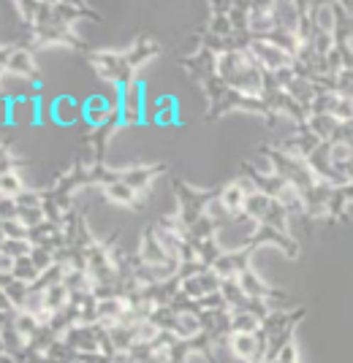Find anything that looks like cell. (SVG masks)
Listing matches in <instances>:
<instances>
[{
  "label": "cell",
  "instance_id": "obj_36",
  "mask_svg": "<svg viewBox=\"0 0 353 363\" xmlns=\"http://www.w3.org/2000/svg\"><path fill=\"white\" fill-rule=\"evenodd\" d=\"M33 250L31 242H14V239H6V244L0 247V252L6 257H11V260H19V257H28Z\"/></svg>",
  "mask_w": 353,
  "mask_h": 363
},
{
  "label": "cell",
  "instance_id": "obj_10",
  "mask_svg": "<svg viewBox=\"0 0 353 363\" xmlns=\"http://www.w3.org/2000/svg\"><path fill=\"white\" fill-rule=\"evenodd\" d=\"M36 55L38 52H33L31 46L25 44H16L14 46V55H11V60H9V76L11 79H19V82H31V79H36L38 74V62H36Z\"/></svg>",
  "mask_w": 353,
  "mask_h": 363
},
{
  "label": "cell",
  "instance_id": "obj_24",
  "mask_svg": "<svg viewBox=\"0 0 353 363\" xmlns=\"http://www.w3.org/2000/svg\"><path fill=\"white\" fill-rule=\"evenodd\" d=\"M261 331V318L253 312H231V333H259Z\"/></svg>",
  "mask_w": 353,
  "mask_h": 363
},
{
  "label": "cell",
  "instance_id": "obj_28",
  "mask_svg": "<svg viewBox=\"0 0 353 363\" xmlns=\"http://www.w3.org/2000/svg\"><path fill=\"white\" fill-rule=\"evenodd\" d=\"M177 339H193L196 333H201V318L196 312H183V315H177Z\"/></svg>",
  "mask_w": 353,
  "mask_h": 363
},
{
  "label": "cell",
  "instance_id": "obj_41",
  "mask_svg": "<svg viewBox=\"0 0 353 363\" xmlns=\"http://www.w3.org/2000/svg\"><path fill=\"white\" fill-rule=\"evenodd\" d=\"M342 177H345L348 184H353V155H351V160L345 163V168H342Z\"/></svg>",
  "mask_w": 353,
  "mask_h": 363
},
{
  "label": "cell",
  "instance_id": "obj_6",
  "mask_svg": "<svg viewBox=\"0 0 353 363\" xmlns=\"http://www.w3.org/2000/svg\"><path fill=\"white\" fill-rule=\"evenodd\" d=\"M226 347L234 352V358L242 363H264L266 352V339L259 333H231Z\"/></svg>",
  "mask_w": 353,
  "mask_h": 363
},
{
  "label": "cell",
  "instance_id": "obj_31",
  "mask_svg": "<svg viewBox=\"0 0 353 363\" xmlns=\"http://www.w3.org/2000/svg\"><path fill=\"white\" fill-rule=\"evenodd\" d=\"M150 323L158 325V331H171L177 328V312L171 306H155L153 315H150Z\"/></svg>",
  "mask_w": 353,
  "mask_h": 363
},
{
  "label": "cell",
  "instance_id": "obj_16",
  "mask_svg": "<svg viewBox=\"0 0 353 363\" xmlns=\"http://www.w3.org/2000/svg\"><path fill=\"white\" fill-rule=\"evenodd\" d=\"M55 6V14L60 19L63 25H68V28H74L79 19H101L98 11H92L90 6H85V3H52Z\"/></svg>",
  "mask_w": 353,
  "mask_h": 363
},
{
  "label": "cell",
  "instance_id": "obj_34",
  "mask_svg": "<svg viewBox=\"0 0 353 363\" xmlns=\"http://www.w3.org/2000/svg\"><path fill=\"white\" fill-rule=\"evenodd\" d=\"M166 355H169V363H188L190 358H193L190 342H188V339H177V342L166 350Z\"/></svg>",
  "mask_w": 353,
  "mask_h": 363
},
{
  "label": "cell",
  "instance_id": "obj_30",
  "mask_svg": "<svg viewBox=\"0 0 353 363\" xmlns=\"http://www.w3.org/2000/svg\"><path fill=\"white\" fill-rule=\"evenodd\" d=\"M351 155H353V144H348V141H332L329 144V160H332L335 171H340V174H342L345 163L351 160Z\"/></svg>",
  "mask_w": 353,
  "mask_h": 363
},
{
  "label": "cell",
  "instance_id": "obj_2",
  "mask_svg": "<svg viewBox=\"0 0 353 363\" xmlns=\"http://www.w3.org/2000/svg\"><path fill=\"white\" fill-rule=\"evenodd\" d=\"M231 111L259 114V117H266L269 122L275 120V114L269 111V106H266V101H264V98H250V95H242V92L231 90V87H226V92L217 98L215 104H210V106H207V120L226 117V114H231Z\"/></svg>",
  "mask_w": 353,
  "mask_h": 363
},
{
  "label": "cell",
  "instance_id": "obj_45",
  "mask_svg": "<svg viewBox=\"0 0 353 363\" xmlns=\"http://www.w3.org/2000/svg\"><path fill=\"white\" fill-rule=\"evenodd\" d=\"M3 352H6V345H3V339H0V355H3Z\"/></svg>",
  "mask_w": 353,
  "mask_h": 363
},
{
  "label": "cell",
  "instance_id": "obj_19",
  "mask_svg": "<svg viewBox=\"0 0 353 363\" xmlns=\"http://www.w3.org/2000/svg\"><path fill=\"white\" fill-rule=\"evenodd\" d=\"M11 325H14L16 331H19V336H22V339L31 345L33 339L38 336V331H41V325H44V323L36 318V315H31V312H22V309H16L14 318H11Z\"/></svg>",
  "mask_w": 353,
  "mask_h": 363
},
{
  "label": "cell",
  "instance_id": "obj_4",
  "mask_svg": "<svg viewBox=\"0 0 353 363\" xmlns=\"http://www.w3.org/2000/svg\"><path fill=\"white\" fill-rule=\"evenodd\" d=\"M275 30V3H250L247 6V38L269 41Z\"/></svg>",
  "mask_w": 353,
  "mask_h": 363
},
{
  "label": "cell",
  "instance_id": "obj_25",
  "mask_svg": "<svg viewBox=\"0 0 353 363\" xmlns=\"http://www.w3.org/2000/svg\"><path fill=\"white\" fill-rule=\"evenodd\" d=\"M190 247L196 250V257H199L204 266H215V260L223 255V247L217 244V236L215 239H207V242H190Z\"/></svg>",
  "mask_w": 353,
  "mask_h": 363
},
{
  "label": "cell",
  "instance_id": "obj_7",
  "mask_svg": "<svg viewBox=\"0 0 353 363\" xmlns=\"http://www.w3.org/2000/svg\"><path fill=\"white\" fill-rule=\"evenodd\" d=\"M256 244H250L245 250H234V252H223V255L215 260L212 272L220 277V279H237L250 269V257L256 255Z\"/></svg>",
  "mask_w": 353,
  "mask_h": 363
},
{
  "label": "cell",
  "instance_id": "obj_21",
  "mask_svg": "<svg viewBox=\"0 0 353 363\" xmlns=\"http://www.w3.org/2000/svg\"><path fill=\"white\" fill-rule=\"evenodd\" d=\"M220 296H223V301H226V306H229L231 312H239L247 301L239 279H223V282H220Z\"/></svg>",
  "mask_w": 353,
  "mask_h": 363
},
{
  "label": "cell",
  "instance_id": "obj_29",
  "mask_svg": "<svg viewBox=\"0 0 353 363\" xmlns=\"http://www.w3.org/2000/svg\"><path fill=\"white\" fill-rule=\"evenodd\" d=\"M190 342V350H193V355H201L204 361H210V363H215L217 358H215V342H212V336L207 331H201V333H196L193 339H188Z\"/></svg>",
  "mask_w": 353,
  "mask_h": 363
},
{
  "label": "cell",
  "instance_id": "obj_11",
  "mask_svg": "<svg viewBox=\"0 0 353 363\" xmlns=\"http://www.w3.org/2000/svg\"><path fill=\"white\" fill-rule=\"evenodd\" d=\"M305 320V309L296 306V309H272L266 320L261 323V336L269 339V336H277L280 331H288V328H296L299 323Z\"/></svg>",
  "mask_w": 353,
  "mask_h": 363
},
{
  "label": "cell",
  "instance_id": "obj_9",
  "mask_svg": "<svg viewBox=\"0 0 353 363\" xmlns=\"http://www.w3.org/2000/svg\"><path fill=\"white\" fill-rule=\"evenodd\" d=\"M180 65H183L185 71H188V74L199 82L201 87H204L210 79H215V76H217V55H212L210 49H201V46L193 52V55L183 57V60H180Z\"/></svg>",
  "mask_w": 353,
  "mask_h": 363
},
{
  "label": "cell",
  "instance_id": "obj_32",
  "mask_svg": "<svg viewBox=\"0 0 353 363\" xmlns=\"http://www.w3.org/2000/svg\"><path fill=\"white\" fill-rule=\"evenodd\" d=\"M22 166H25V160H19L11 152V144H0V177L11 174V171H19Z\"/></svg>",
  "mask_w": 353,
  "mask_h": 363
},
{
  "label": "cell",
  "instance_id": "obj_26",
  "mask_svg": "<svg viewBox=\"0 0 353 363\" xmlns=\"http://www.w3.org/2000/svg\"><path fill=\"white\" fill-rule=\"evenodd\" d=\"M11 277L19 279V282H25V285H36V282H38V277H41V272L36 269V263H33L31 255H28V257L14 260V266H11Z\"/></svg>",
  "mask_w": 353,
  "mask_h": 363
},
{
  "label": "cell",
  "instance_id": "obj_14",
  "mask_svg": "<svg viewBox=\"0 0 353 363\" xmlns=\"http://www.w3.org/2000/svg\"><path fill=\"white\" fill-rule=\"evenodd\" d=\"M275 22L280 33H288V35H296V38H299V22H302L299 3L275 0ZM299 44H302V41H299Z\"/></svg>",
  "mask_w": 353,
  "mask_h": 363
},
{
  "label": "cell",
  "instance_id": "obj_18",
  "mask_svg": "<svg viewBox=\"0 0 353 363\" xmlns=\"http://www.w3.org/2000/svg\"><path fill=\"white\" fill-rule=\"evenodd\" d=\"M104 196L117 203V206H125V209H141V196L136 190H131L125 182H117V184H109L104 187Z\"/></svg>",
  "mask_w": 353,
  "mask_h": 363
},
{
  "label": "cell",
  "instance_id": "obj_15",
  "mask_svg": "<svg viewBox=\"0 0 353 363\" xmlns=\"http://www.w3.org/2000/svg\"><path fill=\"white\" fill-rule=\"evenodd\" d=\"M158 55H161V44L153 41V38H144V35L131 49H125V57H128V65H131L134 74H136L139 68H144L153 57H158Z\"/></svg>",
  "mask_w": 353,
  "mask_h": 363
},
{
  "label": "cell",
  "instance_id": "obj_23",
  "mask_svg": "<svg viewBox=\"0 0 353 363\" xmlns=\"http://www.w3.org/2000/svg\"><path fill=\"white\" fill-rule=\"evenodd\" d=\"M0 339H3V345H6V352H9V355H14L16 361H19V358H22V352L28 350V342L19 336V331H16L11 323H6V325H3Z\"/></svg>",
  "mask_w": 353,
  "mask_h": 363
},
{
  "label": "cell",
  "instance_id": "obj_27",
  "mask_svg": "<svg viewBox=\"0 0 353 363\" xmlns=\"http://www.w3.org/2000/svg\"><path fill=\"white\" fill-rule=\"evenodd\" d=\"M28 190V184L22 179V171H11L0 177V196L3 198H19Z\"/></svg>",
  "mask_w": 353,
  "mask_h": 363
},
{
  "label": "cell",
  "instance_id": "obj_5",
  "mask_svg": "<svg viewBox=\"0 0 353 363\" xmlns=\"http://www.w3.org/2000/svg\"><path fill=\"white\" fill-rule=\"evenodd\" d=\"M247 52L256 57V62L261 65L266 74H280V71H291L293 68L291 55H286L280 46L269 44V41H253V38H250Z\"/></svg>",
  "mask_w": 353,
  "mask_h": 363
},
{
  "label": "cell",
  "instance_id": "obj_44",
  "mask_svg": "<svg viewBox=\"0 0 353 363\" xmlns=\"http://www.w3.org/2000/svg\"><path fill=\"white\" fill-rule=\"evenodd\" d=\"M6 244V230H3V223H0V247Z\"/></svg>",
  "mask_w": 353,
  "mask_h": 363
},
{
  "label": "cell",
  "instance_id": "obj_3",
  "mask_svg": "<svg viewBox=\"0 0 353 363\" xmlns=\"http://www.w3.org/2000/svg\"><path fill=\"white\" fill-rule=\"evenodd\" d=\"M174 196H177V214L183 217L185 225L190 228L204 214L207 203L217 198V187L201 190V187H193L188 182H174Z\"/></svg>",
  "mask_w": 353,
  "mask_h": 363
},
{
  "label": "cell",
  "instance_id": "obj_20",
  "mask_svg": "<svg viewBox=\"0 0 353 363\" xmlns=\"http://www.w3.org/2000/svg\"><path fill=\"white\" fill-rule=\"evenodd\" d=\"M125 309H128L125 298H109V301H98V323H101V325H107V328H112V325H117V323H120V318H123Z\"/></svg>",
  "mask_w": 353,
  "mask_h": 363
},
{
  "label": "cell",
  "instance_id": "obj_1",
  "mask_svg": "<svg viewBox=\"0 0 353 363\" xmlns=\"http://www.w3.org/2000/svg\"><path fill=\"white\" fill-rule=\"evenodd\" d=\"M87 62L95 68V74L104 82L114 84V87H128L136 82V74L131 71L125 52H114V49H95L87 52Z\"/></svg>",
  "mask_w": 353,
  "mask_h": 363
},
{
  "label": "cell",
  "instance_id": "obj_37",
  "mask_svg": "<svg viewBox=\"0 0 353 363\" xmlns=\"http://www.w3.org/2000/svg\"><path fill=\"white\" fill-rule=\"evenodd\" d=\"M31 260L36 263V269L44 274V272H49V269L55 266V252H49V250H44V247H33Z\"/></svg>",
  "mask_w": 353,
  "mask_h": 363
},
{
  "label": "cell",
  "instance_id": "obj_12",
  "mask_svg": "<svg viewBox=\"0 0 353 363\" xmlns=\"http://www.w3.org/2000/svg\"><path fill=\"white\" fill-rule=\"evenodd\" d=\"M139 260L141 263H147V266H166V263H180V260H174V257L166 255V250L161 247L158 242V236H155L153 225L144 228V233H141V242H139Z\"/></svg>",
  "mask_w": 353,
  "mask_h": 363
},
{
  "label": "cell",
  "instance_id": "obj_38",
  "mask_svg": "<svg viewBox=\"0 0 353 363\" xmlns=\"http://www.w3.org/2000/svg\"><path fill=\"white\" fill-rule=\"evenodd\" d=\"M3 230H6V239H14V242H28V233H31V228H25L19 220H6Z\"/></svg>",
  "mask_w": 353,
  "mask_h": 363
},
{
  "label": "cell",
  "instance_id": "obj_8",
  "mask_svg": "<svg viewBox=\"0 0 353 363\" xmlns=\"http://www.w3.org/2000/svg\"><path fill=\"white\" fill-rule=\"evenodd\" d=\"M120 174H123V182L131 187V190H136L139 196H144L150 187H153V182L158 177H163L166 174V163H141V166H128V168H120Z\"/></svg>",
  "mask_w": 353,
  "mask_h": 363
},
{
  "label": "cell",
  "instance_id": "obj_40",
  "mask_svg": "<svg viewBox=\"0 0 353 363\" xmlns=\"http://www.w3.org/2000/svg\"><path fill=\"white\" fill-rule=\"evenodd\" d=\"M16 214H19V206H16L14 198L0 196V223H6V220H16Z\"/></svg>",
  "mask_w": 353,
  "mask_h": 363
},
{
  "label": "cell",
  "instance_id": "obj_43",
  "mask_svg": "<svg viewBox=\"0 0 353 363\" xmlns=\"http://www.w3.org/2000/svg\"><path fill=\"white\" fill-rule=\"evenodd\" d=\"M340 9L345 11V16H348V19H353V3H351V0H340Z\"/></svg>",
  "mask_w": 353,
  "mask_h": 363
},
{
  "label": "cell",
  "instance_id": "obj_39",
  "mask_svg": "<svg viewBox=\"0 0 353 363\" xmlns=\"http://www.w3.org/2000/svg\"><path fill=\"white\" fill-rule=\"evenodd\" d=\"M207 269H210V266H204V263H201L199 257H196V260H188V263H180V274H177V277H180V279H190V277H196V274H201V272H207Z\"/></svg>",
  "mask_w": 353,
  "mask_h": 363
},
{
  "label": "cell",
  "instance_id": "obj_35",
  "mask_svg": "<svg viewBox=\"0 0 353 363\" xmlns=\"http://www.w3.org/2000/svg\"><path fill=\"white\" fill-rule=\"evenodd\" d=\"M16 220L25 228H38L41 223H46V212L44 206H33V209H19Z\"/></svg>",
  "mask_w": 353,
  "mask_h": 363
},
{
  "label": "cell",
  "instance_id": "obj_13",
  "mask_svg": "<svg viewBox=\"0 0 353 363\" xmlns=\"http://www.w3.org/2000/svg\"><path fill=\"white\" fill-rule=\"evenodd\" d=\"M220 277H217L212 269H207V272L196 274V277H190V279H185L183 282V293L190 298V301H199L204 296H212V293H220Z\"/></svg>",
  "mask_w": 353,
  "mask_h": 363
},
{
  "label": "cell",
  "instance_id": "obj_22",
  "mask_svg": "<svg viewBox=\"0 0 353 363\" xmlns=\"http://www.w3.org/2000/svg\"><path fill=\"white\" fill-rule=\"evenodd\" d=\"M109 336H112V345H114V350L117 352H128V350L136 345V328H131V325H112L109 328Z\"/></svg>",
  "mask_w": 353,
  "mask_h": 363
},
{
  "label": "cell",
  "instance_id": "obj_33",
  "mask_svg": "<svg viewBox=\"0 0 353 363\" xmlns=\"http://www.w3.org/2000/svg\"><path fill=\"white\" fill-rule=\"evenodd\" d=\"M16 14H19V19H22V25L25 28H33L36 25V16H38V0H19V3H14Z\"/></svg>",
  "mask_w": 353,
  "mask_h": 363
},
{
  "label": "cell",
  "instance_id": "obj_17",
  "mask_svg": "<svg viewBox=\"0 0 353 363\" xmlns=\"http://www.w3.org/2000/svg\"><path fill=\"white\" fill-rule=\"evenodd\" d=\"M220 203L226 206V212L231 214V217H239V214H245V198L247 193L242 190V184H239V179H231L229 184H223L220 187Z\"/></svg>",
  "mask_w": 353,
  "mask_h": 363
},
{
  "label": "cell",
  "instance_id": "obj_42",
  "mask_svg": "<svg viewBox=\"0 0 353 363\" xmlns=\"http://www.w3.org/2000/svg\"><path fill=\"white\" fill-rule=\"evenodd\" d=\"M0 312H14V306H11V301L6 298V293H3V288H0Z\"/></svg>",
  "mask_w": 353,
  "mask_h": 363
}]
</instances>
